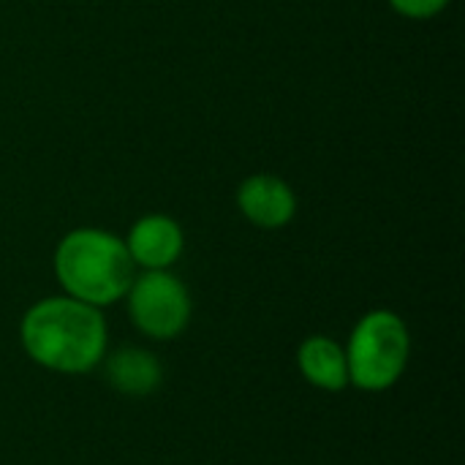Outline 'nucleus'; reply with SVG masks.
Returning <instances> with one entry per match:
<instances>
[{"mask_svg": "<svg viewBox=\"0 0 465 465\" xmlns=\"http://www.w3.org/2000/svg\"><path fill=\"white\" fill-rule=\"evenodd\" d=\"M25 357L54 376H87L101 368L109 351V322L101 308L68 294L33 302L19 319Z\"/></svg>", "mask_w": 465, "mask_h": 465, "instance_id": "1", "label": "nucleus"}, {"mask_svg": "<svg viewBox=\"0 0 465 465\" xmlns=\"http://www.w3.org/2000/svg\"><path fill=\"white\" fill-rule=\"evenodd\" d=\"M52 270L63 294L101 311L123 302L136 275L123 237L95 226L63 234L52 256Z\"/></svg>", "mask_w": 465, "mask_h": 465, "instance_id": "2", "label": "nucleus"}, {"mask_svg": "<svg viewBox=\"0 0 465 465\" xmlns=\"http://www.w3.org/2000/svg\"><path fill=\"white\" fill-rule=\"evenodd\" d=\"M343 349L349 387L365 395H381L398 387L411 362V330L398 311L373 308L354 322Z\"/></svg>", "mask_w": 465, "mask_h": 465, "instance_id": "3", "label": "nucleus"}, {"mask_svg": "<svg viewBox=\"0 0 465 465\" xmlns=\"http://www.w3.org/2000/svg\"><path fill=\"white\" fill-rule=\"evenodd\" d=\"M123 302L131 327L153 343L183 338L193 319V297L172 270L136 272Z\"/></svg>", "mask_w": 465, "mask_h": 465, "instance_id": "4", "label": "nucleus"}, {"mask_svg": "<svg viewBox=\"0 0 465 465\" xmlns=\"http://www.w3.org/2000/svg\"><path fill=\"white\" fill-rule=\"evenodd\" d=\"M123 242H125V251H128L136 272L172 270L185 251V232L172 215L150 213L131 223Z\"/></svg>", "mask_w": 465, "mask_h": 465, "instance_id": "5", "label": "nucleus"}, {"mask_svg": "<svg viewBox=\"0 0 465 465\" xmlns=\"http://www.w3.org/2000/svg\"><path fill=\"white\" fill-rule=\"evenodd\" d=\"M237 210L259 229H283L297 215V193L278 174H251L237 188Z\"/></svg>", "mask_w": 465, "mask_h": 465, "instance_id": "6", "label": "nucleus"}, {"mask_svg": "<svg viewBox=\"0 0 465 465\" xmlns=\"http://www.w3.org/2000/svg\"><path fill=\"white\" fill-rule=\"evenodd\" d=\"M101 371L109 390H114L123 398H150L163 384L161 357L153 349L136 343L109 349L101 362Z\"/></svg>", "mask_w": 465, "mask_h": 465, "instance_id": "7", "label": "nucleus"}, {"mask_svg": "<svg viewBox=\"0 0 465 465\" xmlns=\"http://www.w3.org/2000/svg\"><path fill=\"white\" fill-rule=\"evenodd\" d=\"M297 371L319 392H343L349 387L346 349L332 335L316 332L297 346Z\"/></svg>", "mask_w": 465, "mask_h": 465, "instance_id": "8", "label": "nucleus"}, {"mask_svg": "<svg viewBox=\"0 0 465 465\" xmlns=\"http://www.w3.org/2000/svg\"><path fill=\"white\" fill-rule=\"evenodd\" d=\"M395 14L406 19H433L439 16L452 0H387Z\"/></svg>", "mask_w": 465, "mask_h": 465, "instance_id": "9", "label": "nucleus"}]
</instances>
